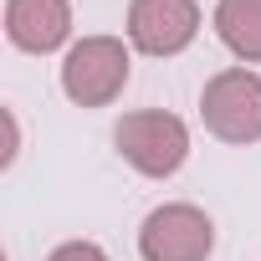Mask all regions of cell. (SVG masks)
<instances>
[{
  "mask_svg": "<svg viewBox=\"0 0 261 261\" xmlns=\"http://www.w3.org/2000/svg\"><path fill=\"white\" fill-rule=\"evenodd\" d=\"M113 144H118L123 164H134L144 179H169L190 159V128H185V118H174L164 108H144V113L118 118Z\"/></svg>",
  "mask_w": 261,
  "mask_h": 261,
  "instance_id": "6da1fadb",
  "label": "cell"
},
{
  "mask_svg": "<svg viewBox=\"0 0 261 261\" xmlns=\"http://www.w3.org/2000/svg\"><path fill=\"white\" fill-rule=\"evenodd\" d=\"M128 46L118 36H82L62 57V92L77 108H108L128 87Z\"/></svg>",
  "mask_w": 261,
  "mask_h": 261,
  "instance_id": "7a4b0ae2",
  "label": "cell"
},
{
  "mask_svg": "<svg viewBox=\"0 0 261 261\" xmlns=\"http://www.w3.org/2000/svg\"><path fill=\"white\" fill-rule=\"evenodd\" d=\"M200 118L220 144H256L261 139V77L246 67H225L200 92Z\"/></svg>",
  "mask_w": 261,
  "mask_h": 261,
  "instance_id": "3957f363",
  "label": "cell"
},
{
  "mask_svg": "<svg viewBox=\"0 0 261 261\" xmlns=\"http://www.w3.org/2000/svg\"><path fill=\"white\" fill-rule=\"evenodd\" d=\"M215 251V225L200 205H159L139 225V256L144 261H205Z\"/></svg>",
  "mask_w": 261,
  "mask_h": 261,
  "instance_id": "277c9868",
  "label": "cell"
},
{
  "mask_svg": "<svg viewBox=\"0 0 261 261\" xmlns=\"http://www.w3.org/2000/svg\"><path fill=\"white\" fill-rule=\"evenodd\" d=\"M200 36L195 0H134L128 6V46L144 57H179Z\"/></svg>",
  "mask_w": 261,
  "mask_h": 261,
  "instance_id": "5b68a950",
  "label": "cell"
},
{
  "mask_svg": "<svg viewBox=\"0 0 261 261\" xmlns=\"http://www.w3.org/2000/svg\"><path fill=\"white\" fill-rule=\"evenodd\" d=\"M6 36L16 51L46 57L72 36V6L67 0H6Z\"/></svg>",
  "mask_w": 261,
  "mask_h": 261,
  "instance_id": "8992f818",
  "label": "cell"
},
{
  "mask_svg": "<svg viewBox=\"0 0 261 261\" xmlns=\"http://www.w3.org/2000/svg\"><path fill=\"white\" fill-rule=\"evenodd\" d=\"M215 36L230 57L261 62V0H215Z\"/></svg>",
  "mask_w": 261,
  "mask_h": 261,
  "instance_id": "52a82bcc",
  "label": "cell"
},
{
  "mask_svg": "<svg viewBox=\"0 0 261 261\" xmlns=\"http://www.w3.org/2000/svg\"><path fill=\"white\" fill-rule=\"evenodd\" d=\"M46 261H108V251H102L97 241H62Z\"/></svg>",
  "mask_w": 261,
  "mask_h": 261,
  "instance_id": "ba28073f",
  "label": "cell"
}]
</instances>
